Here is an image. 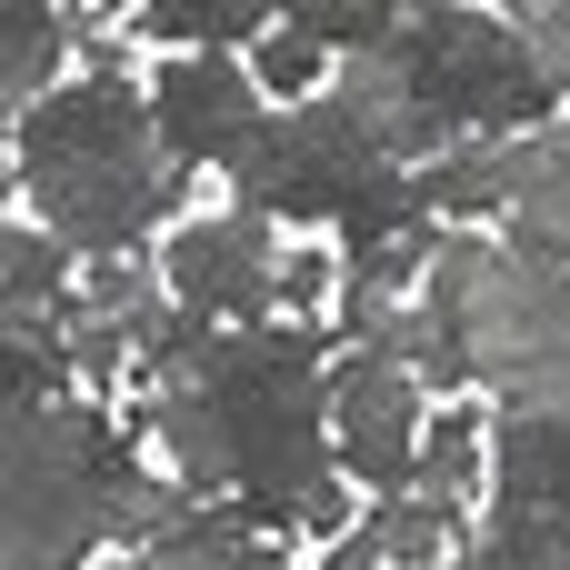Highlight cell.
Instances as JSON below:
<instances>
[{
	"label": "cell",
	"mask_w": 570,
	"mask_h": 570,
	"mask_svg": "<svg viewBox=\"0 0 570 570\" xmlns=\"http://www.w3.org/2000/svg\"><path fill=\"white\" fill-rule=\"evenodd\" d=\"M331 100L391 170H441L481 140H531L561 120V90L531 70L511 10H401L391 40L341 60Z\"/></svg>",
	"instance_id": "obj_1"
},
{
	"label": "cell",
	"mask_w": 570,
	"mask_h": 570,
	"mask_svg": "<svg viewBox=\"0 0 570 570\" xmlns=\"http://www.w3.org/2000/svg\"><path fill=\"white\" fill-rule=\"evenodd\" d=\"M150 381L200 391V411L230 451V491L261 531H341V491H331V451H321L331 371H321L311 331H291V321H261V331L180 321L140 361V391Z\"/></svg>",
	"instance_id": "obj_2"
},
{
	"label": "cell",
	"mask_w": 570,
	"mask_h": 570,
	"mask_svg": "<svg viewBox=\"0 0 570 570\" xmlns=\"http://www.w3.org/2000/svg\"><path fill=\"white\" fill-rule=\"evenodd\" d=\"M190 170L170 160L150 90H130L110 60L90 80H60L40 110H20V200L30 220L80 261H130L170 210Z\"/></svg>",
	"instance_id": "obj_3"
},
{
	"label": "cell",
	"mask_w": 570,
	"mask_h": 570,
	"mask_svg": "<svg viewBox=\"0 0 570 570\" xmlns=\"http://www.w3.org/2000/svg\"><path fill=\"white\" fill-rule=\"evenodd\" d=\"M190 511L180 481H150L140 451L70 391L10 401V570H80L90 541H160Z\"/></svg>",
	"instance_id": "obj_4"
},
{
	"label": "cell",
	"mask_w": 570,
	"mask_h": 570,
	"mask_svg": "<svg viewBox=\"0 0 570 570\" xmlns=\"http://www.w3.org/2000/svg\"><path fill=\"white\" fill-rule=\"evenodd\" d=\"M471 381L511 411H570V261L481 240L471 271Z\"/></svg>",
	"instance_id": "obj_5"
},
{
	"label": "cell",
	"mask_w": 570,
	"mask_h": 570,
	"mask_svg": "<svg viewBox=\"0 0 570 570\" xmlns=\"http://www.w3.org/2000/svg\"><path fill=\"white\" fill-rule=\"evenodd\" d=\"M230 180H240V210H261L281 230V220H351L401 170L341 120V100H301V110H271L261 120V140L240 150Z\"/></svg>",
	"instance_id": "obj_6"
},
{
	"label": "cell",
	"mask_w": 570,
	"mask_h": 570,
	"mask_svg": "<svg viewBox=\"0 0 570 570\" xmlns=\"http://www.w3.org/2000/svg\"><path fill=\"white\" fill-rule=\"evenodd\" d=\"M461 570H570V411H511L491 441V531Z\"/></svg>",
	"instance_id": "obj_7"
},
{
	"label": "cell",
	"mask_w": 570,
	"mask_h": 570,
	"mask_svg": "<svg viewBox=\"0 0 570 570\" xmlns=\"http://www.w3.org/2000/svg\"><path fill=\"white\" fill-rule=\"evenodd\" d=\"M160 281L200 331H261L291 301V250L261 210H210L160 250Z\"/></svg>",
	"instance_id": "obj_8"
},
{
	"label": "cell",
	"mask_w": 570,
	"mask_h": 570,
	"mask_svg": "<svg viewBox=\"0 0 570 570\" xmlns=\"http://www.w3.org/2000/svg\"><path fill=\"white\" fill-rule=\"evenodd\" d=\"M331 431H341V471L381 501H401L421 481V371L401 351H351L331 371Z\"/></svg>",
	"instance_id": "obj_9"
},
{
	"label": "cell",
	"mask_w": 570,
	"mask_h": 570,
	"mask_svg": "<svg viewBox=\"0 0 570 570\" xmlns=\"http://www.w3.org/2000/svg\"><path fill=\"white\" fill-rule=\"evenodd\" d=\"M150 120L170 140L180 170H240V150L261 140L271 120V90L250 80V60L230 50H180L160 80H150Z\"/></svg>",
	"instance_id": "obj_10"
},
{
	"label": "cell",
	"mask_w": 570,
	"mask_h": 570,
	"mask_svg": "<svg viewBox=\"0 0 570 570\" xmlns=\"http://www.w3.org/2000/svg\"><path fill=\"white\" fill-rule=\"evenodd\" d=\"M451 551H461V521H451L441 501L401 491V501H381L361 531H341L321 570H441Z\"/></svg>",
	"instance_id": "obj_11"
},
{
	"label": "cell",
	"mask_w": 570,
	"mask_h": 570,
	"mask_svg": "<svg viewBox=\"0 0 570 570\" xmlns=\"http://www.w3.org/2000/svg\"><path fill=\"white\" fill-rule=\"evenodd\" d=\"M120 570H291L250 521H230V511H210V501H190L160 541H140Z\"/></svg>",
	"instance_id": "obj_12"
},
{
	"label": "cell",
	"mask_w": 570,
	"mask_h": 570,
	"mask_svg": "<svg viewBox=\"0 0 570 570\" xmlns=\"http://www.w3.org/2000/svg\"><path fill=\"white\" fill-rule=\"evenodd\" d=\"M0 281H10V341H50V321H60L70 291H80V281H70V250H60L30 210H20L10 240H0Z\"/></svg>",
	"instance_id": "obj_13"
},
{
	"label": "cell",
	"mask_w": 570,
	"mask_h": 570,
	"mask_svg": "<svg viewBox=\"0 0 570 570\" xmlns=\"http://www.w3.org/2000/svg\"><path fill=\"white\" fill-rule=\"evenodd\" d=\"M70 50V20L60 10H40V0H10L0 10V90L20 100V110H40L50 100V60Z\"/></svg>",
	"instance_id": "obj_14"
},
{
	"label": "cell",
	"mask_w": 570,
	"mask_h": 570,
	"mask_svg": "<svg viewBox=\"0 0 570 570\" xmlns=\"http://www.w3.org/2000/svg\"><path fill=\"white\" fill-rule=\"evenodd\" d=\"M140 30H150V40L230 50V40H261V30H271V10H261V0H150V10H140Z\"/></svg>",
	"instance_id": "obj_15"
},
{
	"label": "cell",
	"mask_w": 570,
	"mask_h": 570,
	"mask_svg": "<svg viewBox=\"0 0 570 570\" xmlns=\"http://www.w3.org/2000/svg\"><path fill=\"white\" fill-rule=\"evenodd\" d=\"M471 471H481V441H471V421H431V441H421V501H441L451 521H471Z\"/></svg>",
	"instance_id": "obj_16"
},
{
	"label": "cell",
	"mask_w": 570,
	"mask_h": 570,
	"mask_svg": "<svg viewBox=\"0 0 570 570\" xmlns=\"http://www.w3.org/2000/svg\"><path fill=\"white\" fill-rule=\"evenodd\" d=\"M321 60H331V50H321L301 20H281V30H261V50H250V80H261L271 100H291V90H311V80H321Z\"/></svg>",
	"instance_id": "obj_17"
},
{
	"label": "cell",
	"mask_w": 570,
	"mask_h": 570,
	"mask_svg": "<svg viewBox=\"0 0 570 570\" xmlns=\"http://www.w3.org/2000/svg\"><path fill=\"white\" fill-rule=\"evenodd\" d=\"M511 30H521L531 70H541V80L570 100V0H561V10H511Z\"/></svg>",
	"instance_id": "obj_18"
}]
</instances>
